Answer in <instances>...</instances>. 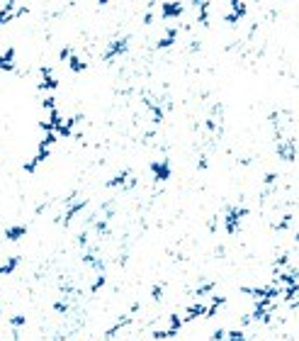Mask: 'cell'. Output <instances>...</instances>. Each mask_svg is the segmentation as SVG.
I'll list each match as a JSON object with an SVG mask.
<instances>
[{"label": "cell", "instance_id": "cell-10", "mask_svg": "<svg viewBox=\"0 0 299 341\" xmlns=\"http://www.w3.org/2000/svg\"><path fill=\"white\" fill-rule=\"evenodd\" d=\"M24 234H27V224H12V227L5 229V239L7 242H19Z\"/></svg>", "mask_w": 299, "mask_h": 341}, {"label": "cell", "instance_id": "cell-11", "mask_svg": "<svg viewBox=\"0 0 299 341\" xmlns=\"http://www.w3.org/2000/svg\"><path fill=\"white\" fill-rule=\"evenodd\" d=\"M17 266H19V256H12V258H7L5 264H0V278H2V276H10Z\"/></svg>", "mask_w": 299, "mask_h": 341}, {"label": "cell", "instance_id": "cell-1", "mask_svg": "<svg viewBox=\"0 0 299 341\" xmlns=\"http://www.w3.org/2000/svg\"><path fill=\"white\" fill-rule=\"evenodd\" d=\"M248 217V210L241 205H229L224 212V229L226 234H236L241 229V222Z\"/></svg>", "mask_w": 299, "mask_h": 341}, {"label": "cell", "instance_id": "cell-13", "mask_svg": "<svg viewBox=\"0 0 299 341\" xmlns=\"http://www.w3.org/2000/svg\"><path fill=\"white\" fill-rule=\"evenodd\" d=\"M10 324H12V326L17 329V326H22V324H24V317H22V314H15V317L10 320Z\"/></svg>", "mask_w": 299, "mask_h": 341}, {"label": "cell", "instance_id": "cell-6", "mask_svg": "<svg viewBox=\"0 0 299 341\" xmlns=\"http://www.w3.org/2000/svg\"><path fill=\"white\" fill-rule=\"evenodd\" d=\"M61 61H66V64H68V68H71L73 74H83V71L88 68V61L78 56L71 46H63V49H61Z\"/></svg>", "mask_w": 299, "mask_h": 341}, {"label": "cell", "instance_id": "cell-5", "mask_svg": "<svg viewBox=\"0 0 299 341\" xmlns=\"http://www.w3.org/2000/svg\"><path fill=\"white\" fill-rule=\"evenodd\" d=\"M37 88H39V93H41V95L54 93V90L58 88V78H56V74H54L49 66H41V68H39V83H37Z\"/></svg>", "mask_w": 299, "mask_h": 341}, {"label": "cell", "instance_id": "cell-9", "mask_svg": "<svg viewBox=\"0 0 299 341\" xmlns=\"http://www.w3.org/2000/svg\"><path fill=\"white\" fill-rule=\"evenodd\" d=\"M149 170L153 173V178H156V183H166L170 178V161L168 158H161V161H153L149 166Z\"/></svg>", "mask_w": 299, "mask_h": 341}, {"label": "cell", "instance_id": "cell-7", "mask_svg": "<svg viewBox=\"0 0 299 341\" xmlns=\"http://www.w3.org/2000/svg\"><path fill=\"white\" fill-rule=\"evenodd\" d=\"M178 34H180V27H175V24L166 27V32H163V34H161V39L153 44V49H156V52H163V49L173 46V44L178 42Z\"/></svg>", "mask_w": 299, "mask_h": 341}, {"label": "cell", "instance_id": "cell-4", "mask_svg": "<svg viewBox=\"0 0 299 341\" xmlns=\"http://www.w3.org/2000/svg\"><path fill=\"white\" fill-rule=\"evenodd\" d=\"M248 12V0H229V10L224 15L226 24H239Z\"/></svg>", "mask_w": 299, "mask_h": 341}, {"label": "cell", "instance_id": "cell-3", "mask_svg": "<svg viewBox=\"0 0 299 341\" xmlns=\"http://www.w3.org/2000/svg\"><path fill=\"white\" fill-rule=\"evenodd\" d=\"M129 52V37H117V39H110L107 49L102 52V61L110 64V61H117L119 56H124Z\"/></svg>", "mask_w": 299, "mask_h": 341}, {"label": "cell", "instance_id": "cell-14", "mask_svg": "<svg viewBox=\"0 0 299 341\" xmlns=\"http://www.w3.org/2000/svg\"><path fill=\"white\" fill-rule=\"evenodd\" d=\"M95 2H97V5H100V8H102V5H107V2H110V0H95Z\"/></svg>", "mask_w": 299, "mask_h": 341}, {"label": "cell", "instance_id": "cell-2", "mask_svg": "<svg viewBox=\"0 0 299 341\" xmlns=\"http://www.w3.org/2000/svg\"><path fill=\"white\" fill-rule=\"evenodd\" d=\"M185 2H180V0H163L161 5H158V10H156V18L158 20H180L185 15Z\"/></svg>", "mask_w": 299, "mask_h": 341}, {"label": "cell", "instance_id": "cell-12", "mask_svg": "<svg viewBox=\"0 0 299 341\" xmlns=\"http://www.w3.org/2000/svg\"><path fill=\"white\" fill-rule=\"evenodd\" d=\"M222 341H248V339H246V332H241V329H224Z\"/></svg>", "mask_w": 299, "mask_h": 341}, {"label": "cell", "instance_id": "cell-8", "mask_svg": "<svg viewBox=\"0 0 299 341\" xmlns=\"http://www.w3.org/2000/svg\"><path fill=\"white\" fill-rule=\"evenodd\" d=\"M134 183H136L134 173H129V170H122V173H117V176H112V178L107 180V188H122V190H129V188H134Z\"/></svg>", "mask_w": 299, "mask_h": 341}]
</instances>
